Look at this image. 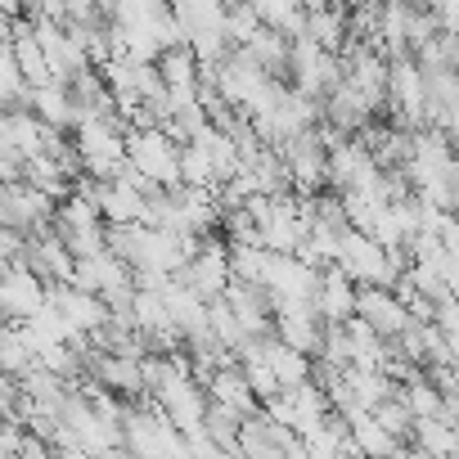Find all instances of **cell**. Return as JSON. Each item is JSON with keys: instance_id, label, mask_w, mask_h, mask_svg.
<instances>
[{"instance_id": "ffe728a7", "label": "cell", "mask_w": 459, "mask_h": 459, "mask_svg": "<svg viewBox=\"0 0 459 459\" xmlns=\"http://www.w3.org/2000/svg\"><path fill=\"white\" fill-rule=\"evenodd\" d=\"M302 10H320V5H333V0H298Z\"/></svg>"}, {"instance_id": "30bf717a", "label": "cell", "mask_w": 459, "mask_h": 459, "mask_svg": "<svg viewBox=\"0 0 459 459\" xmlns=\"http://www.w3.org/2000/svg\"><path fill=\"white\" fill-rule=\"evenodd\" d=\"M302 37L316 41L320 50L329 55H342L351 46V10L347 5H320V10H307V23H302Z\"/></svg>"}, {"instance_id": "ba28073f", "label": "cell", "mask_w": 459, "mask_h": 459, "mask_svg": "<svg viewBox=\"0 0 459 459\" xmlns=\"http://www.w3.org/2000/svg\"><path fill=\"white\" fill-rule=\"evenodd\" d=\"M275 338L307 351L311 360L320 356V342H325V320L311 302H280L275 307Z\"/></svg>"}, {"instance_id": "52a82bcc", "label": "cell", "mask_w": 459, "mask_h": 459, "mask_svg": "<svg viewBox=\"0 0 459 459\" xmlns=\"http://www.w3.org/2000/svg\"><path fill=\"white\" fill-rule=\"evenodd\" d=\"M356 320H365L378 338H401L410 329V307L396 289H356Z\"/></svg>"}, {"instance_id": "d6986e66", "label": "cell", "mask_w": 459, "mask_h": 459, "mask_svg": "<svg viewBox=\"0 0 459 459\" xmlns=\"http://www.w3.org/2000/svg\"><path fill=\"white\" fill-rule=\"evenodd\" d=\"M338 5H347V10H365V5H378V0H338Z\"/></svg>"}, {"instance_id": "8fae6325", "label": "cell", "mask_w": 459, "mask_h": 459, "mask_svg": "<svg viewBox=\"0 0 459 459\" xmlns=\"http://www.w3.org/2000/svg\"><path fill=\"white\" fill-rule=\"evenodd\" d=\"M316 311H320V320L325 325H347L351 316H356V284L338 271V266H325L320 271V289H316V302H311Z\"/></svg>"}, {"instance_id": "7a4b0ae2", "label": "cell", "mask_w": 459, "mask_h": 459, "mask_svg": "<svg viewBox=\"0 0 459 459\" xmlns=\"http://www.w3.org/2000/svg\"><path fill=\"white\" fill-rule=\"evenodd\" d=\"M122 446L131 450V459H189L185 432L158 405L126 410V419H122Z\"/></svg>"}, {"instance_id": "e0dca14e", "label": "cell", "mask_w": 459, "mask_h": 459, "mask_svg": "<svg viewBox=\"0 0 459 459\" xmlns=\"http://www.w3.org/2000/svg\"><path fill=\"white\" fill-rule=\"evenodd\" d=\"M239 414L235 410H225V405H207L203 414V437L216 441V446H239Z\"/></svg>"}, {"instance_id": "9c48e42d", "label": "cell", "mask_w": 459, "mask_h": 459, "mask_svg": "<svg viewBox=\"0 0 459 459\" xmlns=\"http://www.w3.org/2000/svg\"><path fill=\"white\" fill-rule=\"evenodd\" d=\"M203 387H207V401H212V405L235 410L239 419H248V414H257V410H262V401L253 396V387H248V378H244L239 360H230V365H221V369L203 374Z\"/></svg>"}, {"instance_id": "5b68a950", "label": "cell", "mask_w": 459, "mask_h": 459, "mask_svg": "<svg viewBox=\"0 0 459 459\" xmlns=\"http://www.w3.org/2000/svg\"><path fill=\"white\" fill-rule=\"evenodd\" d=\"M176 280L189 284L203 302H216L230 289V280H235V271H230V244L221 235H203L198 239V253L189 257V266Z\"/></svg>"}, {"instance_id": "ac0fdd59", "label": "cell", "mask_w": 459, "mask_h": 459, "mask_svg": "<svg viewBox=\"0 0 459 459\" xmlns=\"http://www.w3.org/2000/svg\"><path fill=\"white\" fill-rule=\"evenodd\" d=\"M396 459H432V455H428V450H419L414 441H405V446L396 450Z\"/></svg>"}, {"instance_id": "2e32d148", "label": "cell", "mask_w": 459, "mask_h": 459, "mask_svg": "<svg viewBox=\"0 0 459 459\" xmlns=\"http://www.w3.org/2000/svg\"><path fill=\"white\" fill-rule=\"evenodd\" d=\"M369 414H374V423H378L387 437H396L401 446L414 437V410H410L401 396H387V401H383V405H374Z\"/></svg>"}, {"instance_id": "5bb4252c", "label": "cell", "mask_w": 459, "mask_h": 459, "mask_svg": "<svg viewBox=\"0 0 459 459\" xmlns=\"http://www.w3.org/2000/svg\"><path fill=\"white\" fill-rule=\"evenodd\" d=\"M396 396L414 410V419H441V414H446V396H441V387H437L428 374H419V378L401 383V387H396Z\"/></svg>"}, {"instance_id": "6da1fadb", "label": "cell", "mask_w": 459, "mask_h": 459, "mask_svg": "<svg viewBox=\"0 0 459 459\" xmlns=\"http://www.w3.org/2000/svg\"><path fill=\"white\" fill-rule=\"evenodd\" d=\"M235 171H239V144H235L230 131H221L212 122L180 144V185L216 194Z\"/></svg>"}, {"instance_id": "9a60e30c", "label": "cell", "mask_w": 459, "mask_h": 459, "mask_svg": "<svg viewBox=\"0 0 459 459\" xmlns=\"http://www.w3.org/2000/svg\"><path fill=\"white\" fill-rule=\"evenodd\" d=\"M0 302H5L14 316H37L41 311V302H46V293H41V284L32 280V275H10L5 284H0Z\"/></svg>"}, {"instance_id": "8992f818", "label": "cell", "mask_w": 459, "mask_h": 459, "mask_svg": "<svg viewBox=\"0 0 459 459\" xmlns=\"http://www.w3.org/2000/svg\"><path fill=\"white\" fill-rule=\"evenodd\" d=\"M221 302L230 307V316L239 320L244 338H262V333H275V302L262 284H248V280H230V289L221 293Z\"/></svg>"}, {"instance_id": "277c9868", "label": "cell", "mask_w": 459, "mask_h": 459, "mask_svg": "<svg viewBox=\"0 0 459 459\" xmlns=\"http://www.w3.org/2000/svg\"><path fill=\"white\" fill-rule=\"evenodd\" d=\"M275 423H284L289 432H298V437H307V432H316L329 414H333V405H329V392L311 378V383H302V387H284L280 396H271L266 405H262Z\"/></svg>"}, {"instance_id": "7c38bea8", "label": "cell", "mask_w": 459, "mask_h": 459, "mask_svg": "<svg viewBox=\"0 0 459 459\" xmlns=\"http://www.w3.org/2000/svg\"><path fill=\"white\" fill-rule=\"evenodd\" d=\"M342 423H347V432H351V441H356V450H360V459H396V450H401V441L396 437H387L378 423H374V414L369 410H356V414H338Z\"/></svg>"}, {"instance_id": "3957f363", "label": "cell", "mask_w": 459, "mask_h": 459, "mask_svg": "<svg viewBox=\"0 0 459 459\" xmlns=\"http://www.w3.org/2000/svg\"><path fill=\"white\" fill-rule=\"evenodd\" d=\"M126 162L153 189H176L180 185V140L167 126H140L126 140Z\"/></svg>"}, {"instance_id": "4fadbf2b", "label": "cell", "mask_w": 459, "mask_h": 459, "mask_svg": "<svg viewBox=\"0 0 459 459\" xmlns=\"http://www.w3.org/2000/svg\"><path fill=\"white\" fill-rule=\"evenodd\" d=\"M419 450H428L432 459H450L459 450V423L455 419H414V437H410Z\"/></svg>"}]
</instances>
